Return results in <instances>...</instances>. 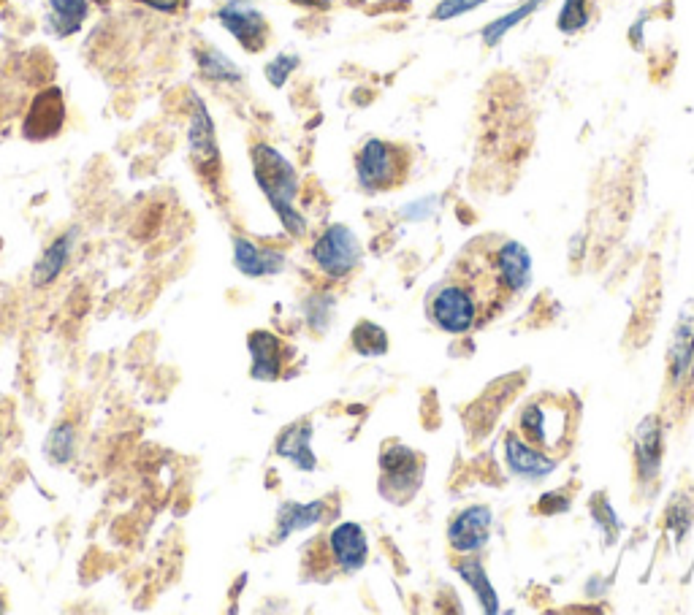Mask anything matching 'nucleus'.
Listing matches in <instances>:
<instances>
[{
  "label": "nucleus",
  "mask_w": 694,
  "mask_h": 615,
  "mask_svg": "<svg viewBox=\"0 0 694 615\" xmlns=\"http://www.w3.org/2000/svg\"><path fill=\"white\" fill-rule=\"evenodd\" d=\"M410 152L402 144L383 139H369L361 147L356 158L358 185L366 193H388L394 187L404 185L410 174Z\"/></svg>",
  "instance_id": "nucleus-3"
},
{
  "label": "nucleus",
  "mask_w": 694,
  "mask_h": 615,
  "mask_svg": "<svg viewBox=\"0 0 694 615\" xmlns=\"http://www.w3.org/2000/svg\"><path fill=\"white\" fill-rule=\"evenodd\" d=\"M353 350L358 355H366V358H375V355L388 353V334L377 323H369V320H361L356 328H353Z\"/></svg>",
  "instance_id": "nucleus-24"
},
{
  "label": "nucleus",
  "mask_w": 694,
  "mask_h": 615,
  "mask_svg": "<svg viewBox=\"0 0 694 615\" xmlns=\"http://www.w3.org/2000/svg\"><path fill=\"white\" fill-rule=\"evenodd\" d=\"M196 63L198 71L204 79L209 82H220V84H239L242 82V71L236 66L234 60L220 52L217 47H204L196 52Z\"/></svg>",
  "instance_id": "nucleus-22"
},
{
  "label": "nucleus",
  "mask_w": 694,
  "mask_h": 615,
  "mask_svg": "<svg viewBox=\"0 0 694 615\" xmlns=\"http://www.w3.org/2000/svg\"><path fill=\"white\" fill-rule=\"evenodd\" d=\"M591 0H564L559 11V30L562 33H578L589 25L591 19Z\"/></svg>",
  "instance_id": "nucleus-27"
},
{
  "label": "nucleus",
  "mask_w": 694,
  "mask_h": 615,
  "mask_svg": "<svg viewBox=\"0 0 694 615\" xmlns=\"http://www.w3.org/2000/svg\"><path fill=\"white\" fill-rule=\"evenodd\" d=\"M486 0H440V6L434 9L432 17L437 19V22H445V19H453V17H461V14H467V11H475L478 6H483Z\"/></svg>",
  "instance_id": "nucleus-30"
},
{
  "label": "nucleus",
  "mask_w": 694,
  "mask_h": 615,
  "mask_svg": "<svg viewBox=\"0 0 694 615\" xmlns=\"http://www.w3.org/2000/svg\"><path fill=\"white\" fill-rule=\"evenodd\" d=\"M217 22L242 44L247 52H261L269 44V22L250 0H226L217 9Z\"/></svg>",
  "instance_id": "nucleus-7"
},
{
  "label": "nucleus",
  "mask_w": 694,
  "mask_h": 615,
  "mask_svg": "<svg viewBox=\"0 0 694 615\" xmlns=\"http://www.w3.org/2000/svg\"><path fill=\"white\" fill-rule=\"evenodd\" d=\"M573 431V407L564 404L562 399L540 396V399L529 401L518 415V437L548 456L564 453L573 439Z\"/></svg>",
  "instance_id": "nucleus-2"
},
{
  "label": "nucleus",
  "mask_w": 694,
  "mask_h": 615,
  "mask_svg": "<svg viewBox=\"0 0 694 615\" xmlns=\"http://www.w3.org/2000/svg\"><path fill=\"white\" fill-rule=\"evenodd\" d=\"M44 456L55 466L68 464L76 456V431L71 423H57L55 429L49 431L44 439Z\"/></svg>",
  "instance_id": "nucleus-23"
},
{
  "label": "nucleus",
  "mask_w": 694,
  "mask_h": 615,
  "mask_svg": "<svg viewBox=\"0 0 694 615\" xmlns=\"http://www.w3.org/2000/svg\"><path fill=\"white\" fill-rule=\"evenodd\" d=\"M537 510L543 515H559L570 510V499H562V494H545L537 504Z\"/></svg>",
  "instance_id": "nucleus-31"
},
{
  "label": "nucleus",
  "mask_w": 694,
  "mask_h": 615,
  "mask_svg": "<svg viewBox=\"0 0 694 615\" xmlns=\"http://www.w3.org/2000/svg\"><path fill=\"white\" fill-rule=\"evenodd\" d=\"M133 3H141L152 11H160V14H177V11L188 9L190 0H133Z\"/></svg>",
  "instance_id": "nucleus-32"
},
{
  "label": "nucleus",
  "mask_w": 694,
  "mask_h": 615,
  "mask_svg": "<svg viewBox=\"0 0 694 615\" xmlns=\"http://www.w3.org/2000/svg\"><path fill=\"white\" fill-rule=\"evenodd\" d=\"M250 158H253L255 182L274 209V215L280 217L282 228L291 236H304L307 220L293 206V201L299 196V174H296L291 160L269 144H255L250 150Z\"/></svg>",
  "instance_id": "nucleus-1"
},
{
  "label": "nucleus",
  "mask_w": 694,
  "mask_h": 615,
  "mask_svg": "<svg viewBox=\"0 0 694 615\" xmlns=\"http://www.w3.org/2000/svg\"><path fill=\"white\" fill-rule=\"evenodd\" d=\"M689 523H692V504L686 502L684 494H678L667 507V529H673L676 540H681L689 529Z\"/></svg>",
  "instance_id": "nucleus-28"
},
{
  "label": "nucleus",
  "mask_w": 694,
  "mask_h": 615,
  "mask_svg": "<svg viewBox=\"0 0 694 615\" xmlns=\"http://www.w3.org/2000/svg\"><path fill=\"white\" fill-rule=\"evenodd\" d=\"M74 239L76 233L68 231L63 233V236H57L55 242H49L44 255H41L36 261V266H33V274H30L36 288H47V285H52V282L63 274L68 258H71V250H74Z\"/></svg>",
  "instance_id": "nucleus-20"
},
{
  "label": "nucleus",
  "mask_w": 694,
  "mask_h": 615,
  "mask_svg": "<svg viewBox=\"0 0 694 615\" xmlns=\"http://www.w3.org/2000/svg\"><path fill=\"white\" fill-rule=\"evenodd\" d=\"M188 147L201 177H220V147H217L215 120L209 114L207 103L198 95L193 98V112H190Z\"/></svg>",
  "instance_id": "nucleus-8"
},
{
  "label": "nucleus",
  "mask_w": 694,
  "mask_h": 615,
  "mask_svg": "<svg viewBox=\"0 0 694 615\" xmlns=\"http://www.w3.org/2000/svg\"><path fill=\"white\" fill-rule=\"evenodd\" d=\"M296 68H299V57L285 52V55L274 57L272 63L266 66V79L272 82V87H282V84L288 82V76H291Z\"/></svg>",
  "instance_id": "nucleus-29"
},
{
  "label": "nucleus",
  "mask_w": 694,
  "mask_h": 615,
  "mask_svg": "<svg viewBox=\"0 0 694 615\" xmlns=\"http://www.w3.org/2000/svg\"><path fill=\"white\" fill-rule=\"evenodd\" d=\"M543 6V0H529V3H524V6H518L516 11H510V14H505V17L494 19V22H488L486 30H483V41H486L488 47H494V44H499V38L505 36L507 30L516 28L521 19H526L529 14H535L537 9Z\"/></svg>",
  "instance_id": "nucleus-26"
},
{
  "label": "nucleus",
  "mask_w": 694,
  "mask_h": 615,
  "mask_svg": "<svg viewBox=\"0 0 694 615\" xmlns=\"http://www.w3.org/2000/svg\"><path fill=\"white\" fill-rule=\"evenodd\" d=\"M296 6H304V9H329V0H291Z\"/></svg>",
  "instance_id": "nucleus-33"
},
{
  "label": "nucleus",
  "mask_w": 694,
  "mask_h": 615,
  "mask_svg": "<svg viewBox=\"0 0 694 615\" xmlns=\"http://www.w3.org/2000/svg\"><path fill=\"white\" fill-rule=\"evenodd\" d=\"M329 550L334 567L342 572H358L369 559V542L358 523H339L329 534Z\"/></svg>",
  "instance_id": "nucleus-14"
},
{
  "label": "nucleus",
  "mask_w": 694,
  "mask_h": 615,
  "mask_svg": "<svg viewBox=\"0 0 694 615\" xmlns=\"http://www.w3.org/2000/svg\"><path fill=\"white\" fill-rule=\"evenodd\" d=\"M0 448H3V434H0Z\"/></svg>",
  "instance_id": "nucleus-35"
},
{
  "label": "nucleus",
  "mask_w": 694,
  "mask_h": 615,
  "mask_svg": "<svg viewBox=\"0 0 694 615\" xmlns=\"http://www.w3.org/2000/svg\"><path fill=\"white\" fill-rule=\"evenodd\" d=\"M234 266L250 280L274 277L285 269V255L272 247H258L244 236H234Z\"/></svg>",
  "instance_id": "nucleus-15"
},
{
  "label": "nucleus",
  "mask_w": 694,
  "mask_h": 615,
  "mask_svg": "<svg viewBox=\"0 0 694 615\" xmlns=\"http://www.w3.org/2000/svg\"><path fill=\"white\" fill-rule=\"evenodd\" d=\"M429 317L434 320V326L448 334H467L483 317V304L469 282L448 280L434 290L429 301Z\"/></svg>",
  "instance_id": "nucleus-5"
},
{
  "label": "nucleus",
  "mask_w": 694,
  "mask_h": 615,
  "mask_svg": "<svg viewBox=\"0 0 694 615\" xmlns=\"http://www.w3.org/2000/svg\"><path fill=\"white\" fill-rule=\"evenodd\" d=\"M312 261L331 280H345L361 261V244L347 225H331L312 244Z\"/></svg>",
  "instance_id": "nucleus-6"
},
{
  "label": "nucleus",
  "mask_w": 694,
  "mask_h": 615,
  "mask_svg": "<svg viewBox=\"0 0 694 615\" xmlns=\"http://www.w3.org/2000/svg\"><path fill=\"white\" fill-rule=\"evenodd\" d=\"M488 540H491V510L486 504H472L461 510L448 526V542L461 556L478 553L486 548Z\"/></svg>",
  "instance_id": "nucleus-11"
},
{
  "label": "nucleus",
  "mask_w": 694,
  "mask_h": 615,
  "mask_svg": "<svg viewBox=\"0 0 694 615\" xmlns=\"http://www.w3.org/2000/svg\"><path fill=\"white\" fill-rule=\"evenodd\" d=\"M694 358V299L686 301V307L678 315V323L673 328L670 350H667V380L670 391H678L684 385L689 366Z\"/></svg>",
  "instance_id": "nucleus-13"
},
{
  "label": "nucleus",
  "mask_w": 694,
  "mask_h": 615,
  "mask_svg": "<svg viewBox=\"0 0 694 615\" xmlns=\"http://www.w3.org/2000/svg\"><path fill=\"white\" fill-rule=\"evenodd\" d=\"M665 456V431L659 415H648L640 420L638 434H635V472H638L640 485H651L657 480L659 466Z\"/></svg>",
  "instance_id": "nucleus-12"
},
{
  "label": "nucleus",
  "mask_w": 694,
  "mask_h": 615,
  "mask_svg": "<svg viewBox=\"0 0 694 615\" xmlns=\"http://www.w3.org/2000/svg\"><path fill=\"white\" fill-rule=\"evenodd\" d=\"M491 271L497 280L502 296L510 299L529 285L532 280V258L524 244L505 242L494 255H491Z\"/></svg>",
  "instance_id": "nucleus-10"
},
{
  "label": "nucleus",
  "mask_w": 694,
  "mask_h": 615,
  "mask_svg": "<svg viewBox=\"0 0 694 615\" xmlns=\"http://www.w3.org/2000/svg\"><path fill=\"white\" fill-rule=\"evenodd\" d=\"M247 350L253 355V380L274 383L282 374V342L272 331H253L247 336Z\"/></svg>",
  "instance_id": "nucleus-17"
},
{
  "label": "nucleus",
  "mask_w": 694,
  "mask_h": 615,
  "mask_svg": "<svg viewBox=\"0 0 694 615\" xmlns=\"http://www.w3.org/2000/svg\"><path fill=\"white\" fill-rule=\"evenodd\" d=\"M323 518H326V502H285L280 507V513H277V540H285V537H291L293 532H301V529H310Z\"/></svg>",
  "instance_id": "nucleus-21"
},
{
  "label": "nucleus",
  "mask_w": 694,
  "mask_h": 615,
  "mask_svg": "<svg viewBox=\"0 0 694 615\" xmlns=\"http://www.w3.org/2000/svg\"><path fill=\"white\" fill-rule=\"evenodd\" d=\"M686 385L694 391V358H692V366H689V374H686Z\"/></svg>",
  "instance_id": "nucleus-34"
},
{
  "label": "nucleus",
  "mask_w": 694,
  "mask_h": 615,
  "mask_svg": "<svg viewBox=\"0 0 694 615\" xmlns=\"http://www.w3.org/2000/svg\"><path fill=\"white\" fill-rule=\"evenodd\" d=\"M459 572L461 578L467 580L469 586L475 588V594H478L480 605H483V610H488V613H497V594H494V588L488 586V578H486V569H483V564H480L478 559H467L459 564Z\"/></svg>",
  "instance_id": "nucleus-25"
},
{
  "label": "nucleus",
  "mask_w": 694,
  "mask_h": 615,
  "mask_svg": "<svg viewBox=\"0 0 694 615\" xmlns=\"http://www.w3.org/2000/svg\"><path fill=\"white\" fill-rule=\"evenodd\" d=\"M426 458L402 442H388L380 453V480L377 488L383 499L394 504L410 502L423 485Z\"/></svg>",
  "instance_id": "nucleus-4"
},
{
  "label": "nucleus",
  "mask_w": 694,
  "mask_h": 615,
  "mask_svg": "<svg viewBox=\"0 0 694 615\" xmlns=\"http://www.w3.org/2000/svg\"><path fill=\"white\" fill-rule=\"evenodd\" d=\"M47 19L44 28L47 33L57 38L74 36L85 25L87 14H90V3L87 0H47Z\"/></svg>",
  "instance_id": "nucleus-19"
},
{
  "label": "nucleus",
  "mask_w": 694,
  "mask_h": 615,
  "mask_svg": "<svg viewBox=\"0 0 694 615\" xmlns=\"http://www.w3.org/2000/svg\"><path fill=\"white\" fill-rule=\"evenodd\" d=\"M505 461L507 469L516 477H524V480H540V477L551 475L556 469L554 456H548L543 450L532 448V445L524 442L518 434H507Z\"/></svg>",
  "instance_id": "nucleus-16"
},
{
  "label": "nucleus",
  "mask_w": 694,
  "mask_h": 615,
  "mask_svg": "<svg viewBox=\"0 0 694 615\" xmlns=\"http://www.w3.org/2000/svg\"><path fill=\"white\" fill-rule=\"evenodd\" d=\"M310 439H312V426L307 423V420H301V423H293V426H288V429L282 431L280 437H277V445H274V453L282 458H288L296 469H301V472H312L315 469V453H312L310 448Z\"/></svg>",
  "instance_id": "nucleus-18"
},
{
  "label": "nucleus",
  "mask_w": 694,
  "mask_h": 615,
  "mask_svg": "<svg viewBox=\"0 0 694 615\" xmlns=\"http://www.w3.org/2000/svg\"><path fill=\"white\" fill-rule=\"evenodd\" d=\"M66 122V101L60 87H49L44 93L36 95V101L30 103L28 117L22 122V136L28 141L52 139L60 133Z\"/></svg>",
  "instance_id": "nucleus-9"
}]
</instances>
